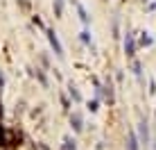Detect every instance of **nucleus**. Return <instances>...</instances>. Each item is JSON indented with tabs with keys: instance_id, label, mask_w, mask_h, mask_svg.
<instances>
[{
	"instance_id": "nucleus-1",
	"label": "nucleus",
	"mask_w": 156,
	"mask_h": 150,
	"mask_svg": "<svg viewBox=\"0 0 156 150\" xmlns=\"http://www.w3.org/2000/svg\"><path fill=\"white\" fill-rule=\"evenodd\" d=\"M48 36H50V43H52V48H55V52H57V55L59 57H61L63 55V50H61V46H59V41H57V36H55V32H48Z\"/></svg>"
},
{
	"instance_id": "nucleus-2",
	"label": "nucleus",
	"mask_w": 156,
	"mask_h": 150,
	"mask_svg": "<svg viewBox=\"0 0 156 150\" xmlns=\"http://www.w3.org/2000/svg\"><path fill=\"white\" fill-rule=\"evenodd\" d=\"M125 48H127L129 55H133V39H131V34H127V39H125Z\"/></svg>"
},
{
	"instance_id": "nucleus-3",
	"label": "nucleus",
	"mask_w": 156,
	"mask_h": 150,
	"mask_svg": "<svg viewBox=\"0 0 156 150\" xmlns=\"http://www.w3.org/2000/svg\"><path fill=\"white\" fill-rule=\"evenodd\" d=\"M129 150H136V137H129Z\"/></svg>"
}]
</instances>
